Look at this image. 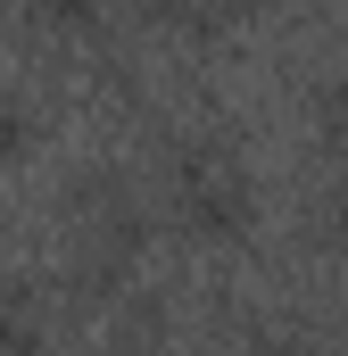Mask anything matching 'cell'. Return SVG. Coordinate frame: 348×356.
I'll return each mask as SVG.
<instances>
[{
  "mask_svg": "<svg viewBox=\"0 0 348 356\" xmlns=\"http://www.w3.org/2000/svg\"><path fill=\"white\" fill-rule=\"evenodd\" d=\"M241 356H307V348H299V340H282V332H265V340H249Z\"/></svg>",
  "mask_w": 348,
  "mask_h": 356,
  "instance_id": "7a4b0ae2",
  "label": "cell"
},
{
  "mask_svg": "<svg viewBox=\"0 0 348 356\" xmlns=\"http://www.w3.org/2000/svg\"><path fill=\"white\" fill-rule=\"evenodd\" d=\"M324 116H332V124H348V75H340V91L324 99Z\"/></svg>",
  "mask_w": 348,
  "mask_h": 356,
  "instance_id": "3957f363",
  "label": "cell"
},
{
  "mask_svg": "<svg viewBox=\"0 0 348 356\" xmlns=\"http://www.w3.org/2000/svg\"><path fill=\"white\" fill-rule=\"evenodd\" d=\"M174 207H182L199 232H241V224L258 216V191H249V175H241L232 158H191L182 182H174Z\"/></svg>",
  "mask_w": 348,
  "mask_h": 356,
  "instance_id": "6da1fadb",
  "label": "cell"
}]
</instances>
